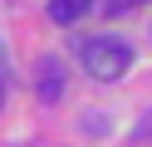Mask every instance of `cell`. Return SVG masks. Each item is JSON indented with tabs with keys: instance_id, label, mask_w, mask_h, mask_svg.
Listing matches in <instances>:
<instances>
[{
	"instance_id": "cell-4",
	"label": "cell",
	"mask_w": 152,
	"mask_h": 147,
	"mask_svg": "<svg viewBox=\"0 0 152 147\" xmlns=\"http://www.w3.org/2000/svg\"><path fill=\"white\" fill-rule=\"evenodd\" d=\"M0 108H5V83H0Z\"/></svg>"
},
{
	"instance_id": "cell-2",
	"label": "cell",
	"mask_w": 152,
	"mask_h": 147,
	"mask_svg": "<svg viewBox=\"0 0 152 147\" xmlns=\"http://www.w3.org/2000/svg\"><path fill=\"white\" fill-rule=\"evenodd\" d=\"M93 5H98V0H49V20L54 25H79Z\"/></svg>"
},
{
	"instance_id": "cell-1",
	"label": "cell",
	"mask_w": 152,
	"mask_h": 147,
	"mask_svg": "<svg viewBox=\"0 0 152 147\" xmlns=\"http://www.w3.org/2000/svg\"><path fill=\"white\" fill-rule=\"evenodd\" d=\"M79 59L98 83H113V78H123L132 69V44L118 39V34H93V39L79 44Z\"/></svg>"
},
{
	"instance_id": "cell-3",
	"label": "cell",
	"mask_w": 152,
	"mask_h": 147,
	"mask_svg": "<svg viewBox=\"0 0 152 147\" xmlns=\"http://www.w3.org/2000/svg\"><path fill=\"white\" fill-rule=\"evenodd\" d=\"M59 93H64V74H59L54 59H44V69H39V98H44V103H54Z\"/></svg>"
}]
</instances>
